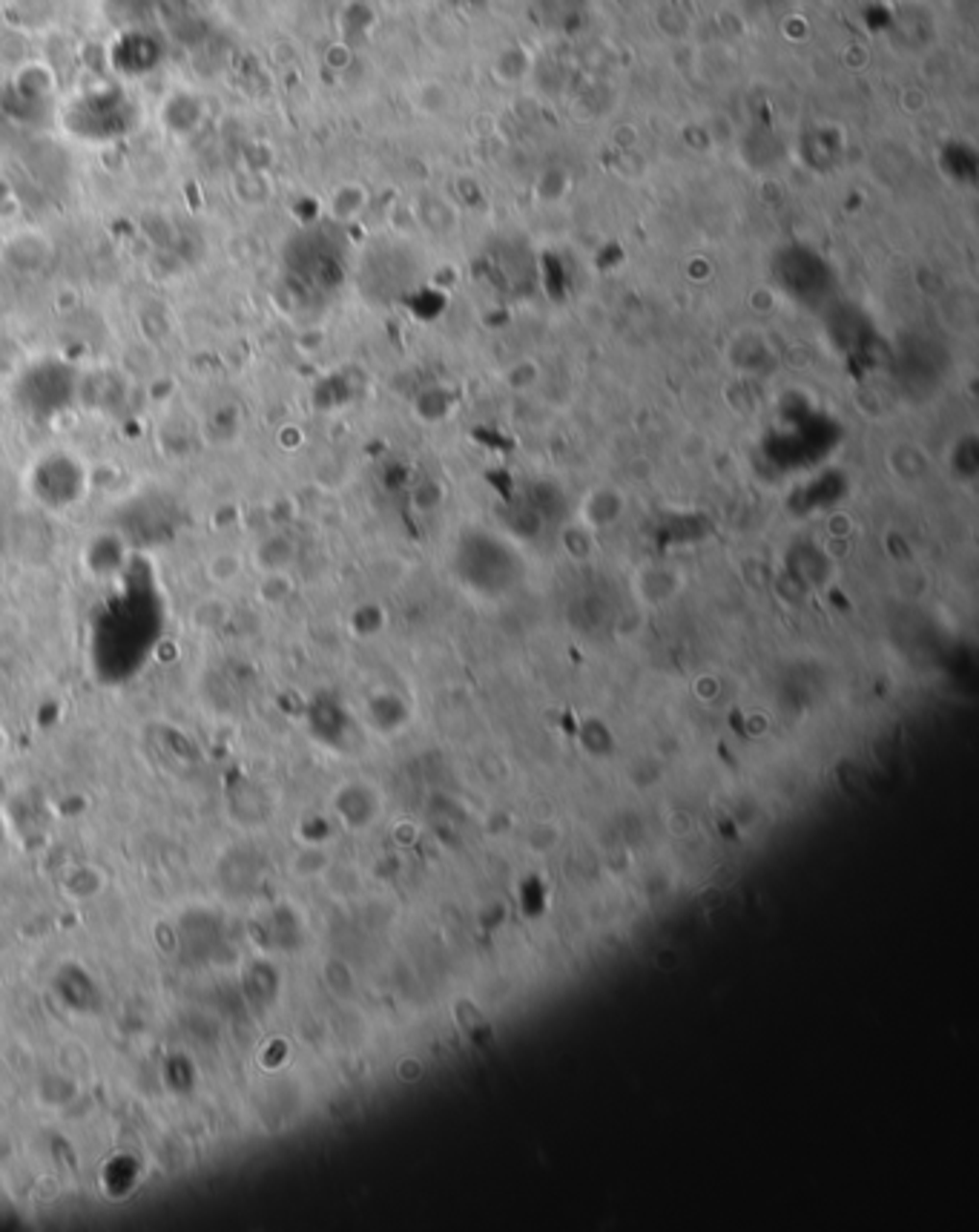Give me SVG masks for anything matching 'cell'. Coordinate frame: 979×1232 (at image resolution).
I'll return each instance as SVG.
<instances>
[{
  "label": "cell",
  "instance_id": "cell-1",
  "mask_svg": "<svg viewBox=\"0 0 979 1232\" xmlns=\"http://www.w3.org/2000/svg\"><path fill=\"white\" fill-rule=\"evenodd\" d=\"M241 569H244V555L241 552H233V549H221V552H215V555H210V561H207V578L213 581V584H218V587H224V584H230V581H236L238 575H241Z\"/></svg>",
  "mask_w": 979,
  "mask_h": 1232
},
{
  "label": "cell",
  "instance_id": "cell-2",
  "mask_svg": "<svg viewBox=\"0 0 979 1232\" xmlns=\"http://www.w3.org/2000/svg\"><path fill=\"white\" fill-rule=\"evenodd\" d=\"M841 63H844V69L859 72V69L867 63V52H865L862 46H847V49H844V55H841Z\"/></svg>",
  "mask_w": 979,
  "mask_h": 1232
},
{
  "label": "cell",
  "instance_id": "cell-3",
  "mask_svg": "<svg viewBox=\"0 0 979 1232\" xmlns=\"http://www.w3.org/2000/svg\"><path fill=\"white\" fill-rule=\"evenodd\" d=\"M925 104H928V95L922 92V89H905L902 92V107L908 110V113H919V110H925Z\"/></svg>",
  "mask_w": 979,
  "mask_h": 1232
}]
</instances>
